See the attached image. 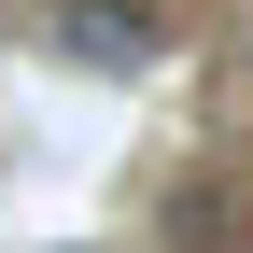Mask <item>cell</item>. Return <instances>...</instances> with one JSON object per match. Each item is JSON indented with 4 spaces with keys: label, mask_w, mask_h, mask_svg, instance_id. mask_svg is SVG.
Returning <instances> with one entry per match:
<instances>
[{
    "label": "cell",
    "mask_w": 253,
    "mask_h": 253,
    "mask_svg": "<svg viewBox=\"0 0 253 253\" xmlns=\"http://www.w3.org/2000/svg\"><path fill=\"white\" fill-rule=\"evenodd\" d=\"M56 56L71 71H155L169 56V14L155 0H56Z\"/></svg>",
    "instance_id": "cell-1"
}]
</instances>
